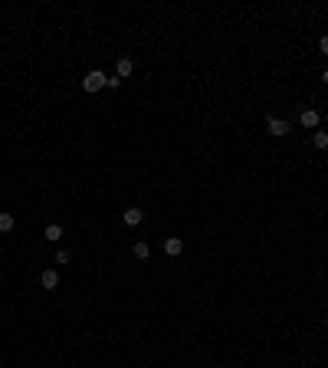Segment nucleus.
I'll list each match as a JSON object with an SVG mask.
<instances>
[{
  "mask_svg": "<svg viewBox=\"0 0 328 368\" xmlns=\"http://www.w3.org/2000/svg\"><path fill=\"white\" fill-rule=\"evenodd\" d=\"M105 86H108V76L102 73V69H92V73L82 79V89H86V92H99V89H105Z\"/></svg>",
  "mask_w": 328,
  "mask_h": 368,
  "instance_id": "1",
  "label": "nucleus"
},
{
  "mask_svg": "<svg viewBox=\"0 0 328 368\" xmlns=\"http://www.w3.org/2000/svg\"><path fill=\"white\" fill-rule=\"evenodd\" d=\"M266 128H269V135H276V138H285L292 131V125L285 122V119H276V115H266Z\"/></svg>",
  "mask_w": 328,
  "mask_h": 368,
  "instance_id": "2",
  "label": "nucleus"
},
{
  "mask_svg": "<svg viewBox=\"0 0 328 368\" xmlns=\"http://www.w3.org/2000/svg\"><path fill=\"white\" fill-rule=\"evenodd\" d=\"M40 286H43V289H56V286H59V270H43Z\"/></svg>",
  "mask_w": 328,
  "mask_h": 368,
  "instance_id": "3",
  "label": "nucleus"
},
{
  "mask_svg": "<svg viewBox=\"0 0 328 368\" xmlns=\"http://www.w3.org/2000/svg\"><path fill=\"white\" fill-rule=\"evenodd\" d=\"M180 250H184V240L180 237H167L164 240V253L167 256H180Z\"/></svg>",
  "mask_w": 328,
  "mask_h": 368,
  "instance_id": "4",
  "label": "nucleus"
},
{
  "mask_svg": "<svg viewBox=\"0 0 328 368\" xmlns=\"http://www.w3.org/2000/svg\"><path fill=\"white\" fill-rule=\"evenodd\" d=\"M122 217H125V224H128V227H138V224L144 220V211H138V207H128Z\"/></svg>",
  "mask_w": 328,
  "mask_h": 368,
  "instance_id": "5",
  "label": "nucleus"
},
{
  "mask_svg": "<svg viewBox=\"0 0 328 368\" xmlns=\"http://www.w3.org/2000/svg\"><path fill=\"white\" fill-rule=\"evenodd\" d=\"M299 122H302L305 128H318V112H315V109H305V112L299 115Z\"/></svg>",
  "mask_w": 328,
  "mask_h": 368,
  "instance_id": "6",
  "label": "nucleus"
},
{
  "mask_svg": "<svg viewBox=\"0 0 328 368\" xmlns=\"http://www.w3.org/2000/svg\"><path fill=\"white\" fill-rule=\"evenodd\" d=\"M13 227H17V220H13L10 211H0V233H10Z\"/></svg>",
  "mask_w": 328,
  "mask_h": 368,
  "instance_id": "7",
  "label": "nucleus"
},
{
  "mask_svg": "<svg viewBox=\"0 0 328 368\" xmlns=\"http://www.w3.org/2000/svg\"><path fill=\"white\" fill-rule=\"evenodd\" d=\"M131 69H135V66H131V59H128V56H122V59H118V66H115L118 79H125V76H131Z\"/></svg>",
  "mask_w": 328,
  "mask_h": 368,
  "instance_id": "8",
  "label": "nucleus"
},
{
  "mask_svg": "<svg viewBox=\"0 0 328 368\" xmlns=\"http://www.w3.org/2000/svg\"><path fill=\"white\" fill-rule=\"evenodd\" d=\"M43 237H46V240H53V244H59V240H62V224H50Z\"/></svg>",
  "mask_w": 328,
  "mask_h": 368,
  "instance_id": "9",
  "label": "nucleus"
},
{
  "mask_svg": "<svg viewBox=\"0 0 328 368\" xmlns=\"http://www.w3.org/2000/svg\"><path fill=\"white\" fill-rule=\"evenodd\" d=\"M135 256H138V260H148V256H151V247L144 244V240H138V244H135Z\"/></svg>",
  "mask_w": 328,
  "mask_h": 368,
  "instance_id": "10",
  "label": "nucleus"
},
{
  "mask_svg": "<svg viewBox=\"0 0 328 368\" xmlns=\"http://www.w3.org/2000/svg\"><path fill=\"white\" fill-rule=\"evenodd\" d=\"M312 145H315V148H328V131H315V135H312Z\"/></svg>",
  "mask_w": 328,
  "mask_h": 368,
  "instance_id": "11",
  "label": "nucleus"
},
{
  "mask_svg": "<svg viewBox=\"0 0 328 368\" xmlns=\"http://www.w3.org/2000/svg\"><path fill=\"white\" fill-rule=\"evenodd\" d=\"M69 260H72L69 250H56V263H59V266H62V263H69Z\"/></svg>",
  "mask_w": 328,
  "mask_h": 368,
  "instance_id": "12",
  "label": "nucleus"
},
{
  "mask_svg": "<svg viewBox=\"0 0 328 368\" xmlns=\"http://www.w3.org/2000/svg\"><path fill=\"white\" fill-rule=\"evenodd\" d=\"M118 86H122V79H118V76H108V86L105 89H118Z\"/></svg>",
  "mask_w": 328,
  "mask_h": 368,
  "instance_id": "13",
  "label": "nucleus"
},
{
  "mask_svg": "<svg viewBox=\"0 0 328 368\" xmlns=\"http://www.w3.org/2000/svg\"><path fill=\"white\" fill-rule=\"evenodd\" d=\"M318 50H322V56H328V37L318 40Z\"/></svg>",
  "mask_w": 328,
  "mask_h": 368,
  "instance_id": "14",
  "label": "nucleus"
},
{
  "mask_svg": "<svg viewBox=\"0 0 328 368\" xmlns=\"http://www.w3.org/2000/svg\"><path fill=\"white\" fill-rule=\"evenodd\" d=\"M322 82H328V69H325V73H322Z\"/></svg>",
  "mask_w": 328,
  "mask_h": 368,
  "instance_id": "15",
  "label": "nucleus"
},
{
  "mask_svg": "<svg viewBox=\"0 0 328 368\" xmlns=\"http://www.w3.org/2000/svg\"><path fill=\"white\" fill-rule=\"evenodd\" d=\"M325 128H328V122H325Z\"/></svg>",
  "mask_w": 328,
  "mask_h": 368,
  "instance_id": "16",
  "label": "nucleus"
}]
</instances>
